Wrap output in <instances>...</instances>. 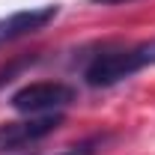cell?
<instances>
[{
  "label": "cell",
  "instance_id": "cell-1",
  "mask_svg": "<svg viewBox=\"0 0 155 155\" xmlns=\"http://www.w3.org/2000/svg\"><path fill=\"white\" fill-rule=\"evenodd\" d=\"M146 66H155V39L122 45V48H101L87 63L84 78L90 87H114L119 81L143 72Z\"/></svg>",
  "mask_w": 155,
  "mask_h": 155
},
{
  "label": "cell",
  "instance_id": "cell-2",
  "mask_svg": "<svg viewBox=\"0 0 155 155\" xmlns=\"http://www.w3.org/2000/svg\"><path fill=\"white\" fill-rule=\"evenodd\" d=\"M78 98L75 87L63 81H33L27 87L15 90L9 96V104L27 116H42V114H60Z\"/></svg>",
  "mask_w": 155,
  "mask_h": 155
},
{
  "label": "cell",
  "instance_id": "cell-3",
  "mask_svg": "<svg viewBox=\"0 0 155 155\" xmlns=\"http://www.w3.org/2000/svg\"><path fill=\"white\" fill-rule=\"evenodd\" d=\"M60 125H63V114H42V116L18 119V122H3L0 125V155L24 149L42 137L54 134Z\"/></svg>",
  "mask_w": 155,
  "mask_h": 155
},
{
  "label": "cell",
  "instance_id": "cell-4",
  "mask_svg": "<svg viewBox=\"0 0 155 155\" xmlns=\"http://www.w3.org/2000/svg\"><path fill=\"white\" fill-rule=\"evenodd\" d=\"M60 15L57 3H45V6H30V9H18L6 18H0V48L12 45L24 36H33L39 30H45L51 21Z\"/></svg>",
  "mask_w": 155,
  "mask_h": 155
},
{
  "label": "cell",
  "instance_id": "cell-5",
  "mask_svg": "<svg viewBox=\"0 0 155 155\" xmlns=\"http://www.w3.org/2000/svg\"><path fill=\"white\" fill-rule=\"evenodd\" d=\"M96 146H98V140H84V143L69 146V149H63L57 155H96Z\"/></svg>",
  "mask_w": 155,
  "mask_h": 155
},
{
  "label": "cell",
  "instance_id": "cell-6",
  "mask_svg": "<svg viewBox=\"0 0 155 155\" xmlns=\"http://www.w3.org/2000/svg\"><path fill=\"white\" fill-rule=\"evenodd\" d=\"M93 3H101V6H116V3H128V0H93Z\"/></svg>",
  "mask_w": 155,
  "mask_h": 155
}]
</instances>
